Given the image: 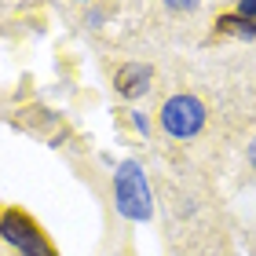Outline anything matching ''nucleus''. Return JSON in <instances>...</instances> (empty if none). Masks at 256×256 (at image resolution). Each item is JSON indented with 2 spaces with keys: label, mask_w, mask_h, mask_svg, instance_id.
I'll return each mask as SVG.
<instances>
[{
  "label": "nucleus",
  "mask_w": 256,
  "mask_h": 256,
  "mask_svg": "<svg viewBox=\"0 0 256 256\" xmlns=\"http://www.w3.org/2000/svg\"><path fill=\"white\" fill-rule=\"evenodd\" d=\"M168 11H198V4H168Z\"/></svg>",
  "instance_id": "nucleus-7"
},
{
  "label": "nucleus",
  "mask_w": 256,
  "mask_h": 256,
  "mask_svg": "<svg viewBox=\"0 0 256 256\" xmlns=\"http://www.w3.org/2000/svg\"><path fill=\"white\" fill-rule=\"evenodd\" d=\"M0 238L8 242V246H15L18 256H55L48 249V242H44L40 227L26 220L22 212H4L0 216Z\"/></svg>",
  "instance_id": "nucleus-3"
},
{
  "label": "nucleus",
  "mask_w": 256,
  "mask_h": 256,
  "mask_svg": "<svg viewBox=\"0 0 256 256\" xmlns=\"http://www.w3.org/2000/svg\"><path fill=\"white\" fill-rule=\"evenodd\" d=\"M150 80H154V70L146 62H128L118 70V77H114V88H118V96L124 99H139L150 92Z\"/></svg>",
  "instance_id": "nucleus-4"
},
{
  "label": "nucleus",
  "mask_w": 256,
  "mask_h": 256,
  "mask_svg": "<svg viewBox=\"0 0 256 256\" xmlns=\"http://www.w3.org/2000/svg\"><path fill=\"white\" fill-rule=\"evenodd\" d=\"M132 124H136L139 136H150V118H146L143 110H132Z\"/></svg>",
  "instance_id": "nucleus-6"
},
{
  "label": "nucleus",
  "mask_w": 256,
  "mask_h": 256,
  "mask_svg": "<svg viewBox=\"0 0 256 256\" xmlns=\"http://www.w3.org/2000/svg\"><path fill=\"white\" fill-rule=\"evenodd\" d=\"M216 26L224 30V33H234V37H242V40H252L256 37V22L242 18V15H227V18H220Z\"/></svg>",
  "instance_id": "nucleus-5"
},
{
  "label": "nucleus",
  "mask_w": 256,
  "mask_h": 256,
  "mask_svg": "<svg viewBox=\"0 0 256 256\" xmlns=\"http://www.w3.org/2000/svg\"><path fill=\"white\" fill-rule=\"evenodd\" d=\"M246 158H249V165L256 168V139H252V143H249V154H246Z\"/></svg>",
  "instance_id": "nucleus-8"
},
{
  "label": "nucleus",
  "mask_w": 256,
  "mask_h": 256,
  "mask_svg": "<svg viewBox=\"0 0 256 256\" xmlns=\"http://www.w3.org/2000/svg\"><path fill=\"white\" fill-rule=\"evenodd\" d=\"M114 205L128 224H146L154 216V198L146 187V172L136 158H124L114 165Z\"/></svg>",
  "instance_id": "nucleus-1"
},
{
  "label": "nucleus",
  "mask_w": 256,
  "mask_h": 256,
  "mask_svg": "<svg viewBox=\"0 0 256 256\" xmlns=\"http://www.w3.org/2000/svg\"><path fill=\"white\" fill-rule=\"evenodd\" d=\"M205 102L190 96V92H180V96H168L165 106H161V128L172 139H194L205 128Z\"/></svg>",
  "instance_id": "nucleus-2"
}]
</instances>
